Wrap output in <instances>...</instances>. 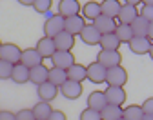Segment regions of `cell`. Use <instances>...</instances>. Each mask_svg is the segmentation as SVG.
Masks as SVG:
<instances>
[{
    "instance_id": "b9f144b4",
    "label": "cell",
    "mask_w": 153,
    "mask_h": 120,
    "mask_svg": "<svg viewBox=\"0 0 153 120\" xmlns=\"http://www.w3.org/2000/svg\"><path fill=\"white\" fill-rule=\"evenodd\" d=\"M18 4H22V6H33V2L35 0H16Z\"/></svg>"
},
{
    "instance_id": "7dc6e473",
    "label": "cell",
    "mask_w": 153,
    "mask_h": 120,
    "mask_svg": "<svg viewBox=\"0 0 153 120\" xmlns=\"http://www.w3.org/2000/svg\"><path fill=\"white\" fill-rule=\"evenodd\" d=\"M120 120H124V118H120Z\"/></svg>"
},
{
    "instance_id": "f1b7e54d",
    "label": "cell",
    "mask_w": 153,
    "mask_h": 120,
    "mask_svg": "<svg viewBox=\"0 0 153 120\" xmlns=\"http://www.w3.org/2000/svg\"><path fill=\"white\" fill-rule=\"evenodd\" d=\"M131 29H133V35L135 36H148V29H149V22L146 18H142L140 15L133 20L131 24Z\"/></svg>"
},
{
    "instance_id": "83f0119b",
    "label": "cell",
    "mask_w": 153,
    "mask_h": 120,
    "mask_svg": "<svg viewBox=\"0 0 153 120\" xmlns=\"http://www.w3.org/2000/svg\"><path fill=\"white\" fill-rule=\"evenodd\" d=\"M51 113H53V107H51L49 102H42L40 100L38 104L33 106V115H35L36 120H48Z\"/></svg>"
},
{
    "instance_id": "9a60e30c",
    "label": "cell",
    "mask_w": 153,
    "mask_h": 120,
    "mask_svg": "<svg viewBox=\"0 0 153 120\" xmlns=\"http://www.w3.org/2000/svg\"><path fill=\"white\" fill-rule=\"evenodd\" d=\"M82 84L80 82H73V80H68V82L60 87V95L68 100H76L82 95Z\"/></svg>"
},
{
    "instance_id": "277c9868",
    "label": "cell",
    "mask_w": 153,
    "mask_h": 120,
    "mask_svg": "<svg viewBox=\"0 0 153 120\" xmlns=\"http://www.w3.org/2000/svg\"><path fill=\"white\" fill-rule=\"evenodd\" d=\"M97 62H100L106 69L120 66L122 62V55L120 51H108V49H100V53L97 55Z\"/></svg>"
},
{
    "instance_id": "d590c367",
    "label": "cell",
    "mask_w": 153,
    "mask_h": 120,
    "mask_svg": "<svg viewBox=\"0 0 153 120\" xmlns=\"http://www.w3.org/2000/svg\"><path fill=\"white\" fill-rule=\"evenodd\" d=\"M16 120H36L33 115V109H20L16 111Z\"/></svg>"
},
{
    "instance_id": "e0dca14e",
    "label": "cell",
    "mask_w": 153,
    "mask_h": 120,
    "mask_svg": "<svg viewBox=\"0 0 153 120\" xmlns=\"http://www.w3.org/2000/svg\"><path fill=\"white\" fill-rule=\"evenodd\" d=\"M55 46L56 51H71L75 47V36L68 31H62L55 36Z\"/></svg>"
},
{
    "instance_id": "60d3db41",
    "label": "cell",
    "mask_w": 153,
    "mask_h": 120,
    "mask_svg": "<svg viewBox=\"0 0 153 120\" xmlns=\"http://www.w3.org/2000/svg\"><path fill=\"white\" fill-rule=\"evenodd\" d=\"M148 38L153 42V22H149V29H148Z\"/></svg>"
},
{
    "instance_id": "1f68e13d",
    "label": "cell",
    "mask_w": 153,
    "mask_h": 120,
    "mask_svg": "<svg viewBox=\"0 0 153 120\" xmlns=\"http://www.w3.org/2000/svg\"><path fill=\"white\" fill-rule=\"evenodd\" d=\"M51 6H53V0H35L31 7H33L38 15H46V13H49Z\"/></svg>"
},
{
    "instance_id": "bcb514c9",
    "label": "cell",
    "mask_w": 153,
    "mask_h": 120,
    "mask_svg": "<svg viewBox=\"0 0 153 120\" xmlns=\"http://www.w3.org/2000/svg\"><path fill=\"white\" fill-rule=\"evenodd\" d=\"M0 47H2V40H0Z\"/></svg>"
},
{
    "instance_id": "ee69618b",
    "label": "cell",
    "mask_w": 153,
    "mask_h": 120,
    "mask_svg": "<svg viewBox=\"0 0 153 120\" xmlns=\"http://www.w3.org/2000/svg\"><path fill=\"white\" fill-rule=\"evenodd\" d=\"M142 4H149V6H153V0H142Z\"/></svg>"
},
{
    "instance_id": "ab89813d",
    "label": "cell",
    "mask_w": 153,
    "mask_h": 120,
    "mask_svg": "<svg viewBox=\"0 0 153 120\" xmlns=\"http://www.w3.org/2000/svg\"><path fill=\"white\" fill-rule=\"evenodd\" d=\"M124 4H129V6H137V4H142V0H124Z\"/></svg>"
},
{
    "instance_id": "e575fe53",
    "label": "cell",
    "mask_w": 153,
    "mask_h": 120,
    "mask_svg": "<svg viewBox=\"0 0 153 120\" xmlns=\"http://www.w3.org/2000/svg\"><path fill=\"white\" fill-rule=\"evenodd\" d=\"M139 15H140L142 18H146L148 22H153V6H149V4H142Z\"/></svg>"
},
{
    "instance_id": "d6a6232c",
    "label": "cell",
    "mask_w": 153,
    "mask_h": 120,
    "mask_svg": "<svg viewBox=\"0 0 153 120\" xmlns=\"http://www.w3.org/2000/svg\"><path fill=\"white\" fill-rule=\"evenodd\" d=\"M13 75V64L6 62V60H0V80H7Z\"/></svg>"
},
{
    "instance_id": "8992f818",
    "label": "cell",
    "mask_w": 153,
    "mask_h": 120,
    "mask_svg": "<svg viewBox=\"0 0 153 120\" xmlns=\"http://www.w3.org/2000/svg\"><path fill=\"white\" fill-rule=\"evenodd\" d=\"M151 40L148 36H133L129 40V51L131 53H135V55H148L149 49H151Z\"/></svg>"
},
{
    "instance_id": "f35d334b",
    "label": "cell",
    "mask_w": 153,
    "mask_h": 120,
    "mask_svg": "<svg viewBox=\"0 0 153 120\" xmlns=\"http://www.w3.org/2000/svg\"><path fill=\"white\" fill-rule=\"evenodd\" d=\"M0 120H16V113L7 111V109H0Z\"/></svg>"
},
{
    "instance_id": "4dcf8cb0",
    "label": "cell",
    "mask_w": 153,
    "mask_h": 120,
    "mask_svg": "<svg viewBox=\"0 0 153 120\" xmlns=\"http://www.w3.org/2000/svg\"><path fill=\"white\" fill-rule=\"evenodd\" d=\"M124 120H142L144 118V111H142V106H128L124 107V115H122Z\"/></svg>"
},
{
    "instance_id": "7c38bea8",
    "label": "cell",
    "mask_w": 153,
    "mask_h": 120,
    "mask_svg": "<svg viewBox=\"0 0 153 120\" xmlns=\"http://www.w3.org/2000/svg\"><path fill=\"white\" fill-rule=\"evenodd\" d=\"M48 80H49V67H46L44 64L29 69V82L35 84L36 87L42 86V84H46Z\"/></svg>"
},
{
    "instance_id": "f546056e",
    "label": "cell",
    "mask_w": 153,
    "mask_h": 120,
    "mask_svg": "<svg viewBox=\"0 0 153 120\" xmlns=\"http://www.w3.org/2000/svg\"><path fill=\"white\" fill-rule=\"evenodd\" d=\"M115 35H117V38L120 40L122 44H129V40L135 36V35H133L131 26H128V24H117V27H115Z\"/></svg>"
},
{
    "instance_id": "7bdbcfd3",
    "label": "cell",
    "mask_w": 153,
    "mask_h": 120,
    "mask_svg": "<svg viewBox=\"0 0 153 120\" xmlns=\"http://www.w3.org/2000/svg\"><path fill=\"white\" fill-rule=\"evenodd\" d=\"M142 120H153V115H144V118Z\"/></svg>"
},
{
    "instance_id": "3957f363",
    "label": "cell",
    "mask_w": 153,
    "mask_h": 120,
    "mask_svg": "<svg viewBox=\"0 0 153 120\" xmlns=\"http://www.w3.org/2000/svg\"><path fill=\"white\" fill-rule=\"evenodd\" d=\"M22 51L24 49H20L16 44H11V42L2 44V47H0V60H6V62H9L13 66L15 64H20Z\"/></svg>"
},
{
    "instance_id": "7a4b0ae2",
    "label": "cell",
    "mask_w": 153,
    "mask_h": 120,
    "mask_svg": "<svg viewBox=\"0 0 153 120\" xmlns=\"http://www.w3.org/2000/svg\"><path fill=\"white\" fill-rule=\"evenodd\" d=\"M106 82L108 86H115V87H124L128 84V71L122 66H115L109 67L106 73Z\"/></svg>"
},
{
    "instance_id": "ffe728a7",
    "label": "cell",
    "mask_w": 153,
    "mask_h": 120,
    "mask_svg": "<svg viewBox=\"0 0 153 120\" xmlns=\"http://www.w3.org/2000/svg\"><path fill=\"white\" fill-rule=\"evenodd\" d=\"M93 26L97 27L102 35L106 33H115V27H117V24H115V18H109L106 15H100L99 18L93 20Z\"/></svg>"
},
{
    "instance_id": "2e32d148",
    "label": "cell",
    "mask_w": 153,
    "mask_h": 120,
    "mask_svg": "<svg viewBox=\"0 0 153 120\" xmlns=\"http://www.w3.org/2000/svg\"><path fill=\"white\" fill-rule=\"evenodd\" d=\"M137 16H139V9H137V6L122 4L117 20H119V24H128V26H131V24H133V20H135Z\"/></svg>"
},
{
    "instance_id": "5bb4252c",
    "label": "cell",
    "mask_w": 153,
    "mask_h": 120,
    "mask_svg": "<svg viewBox=\"0 0 153 120\" xmlns=\"http://www.w3.org/2000/svg\"><path fill=\"white\" fill-rule=\"evenodd\" d=\"M20 64H24L26 67L33 69L36 66L44 64V58L40 56V53H38L36 49H24L22 51V58H20Z\"/></svg>"
},
{
    "instance_id": "6da1fadb",
    "label": "cell",
    "mask_w": 153,
    "mask_h": 120,
    "mask_svg": "<svg viewBox=\"0 0 153 120\" xmlns=\"http://www.w3.org/2000/svg\"><path fill=\"white\" fill-rule=\"evenodd\" d=\"M64 22H66V18L62 15H59V13L49 15L46 18V22H44V36L55 38L59 33L64 31Z\"/></svg>"
},
{
    "instance_id": "f6af8a7d",
    "label": "cell",
    "mask_w": 153,
    "mask_h": 120,
    "mask_svg": "<svg viewBox=\"0 0 153 120\" xmlns=\"http://www.w3.org/2000/svg\"><path fill=\"white\" fill-rule=\"evenodd\" d=\"M148 55H149V58L153 60V44H151V49H149V53H148Z\"/></svg>"
},
{
    "instance_id": "74e56055",
    "label": "cell",
    "mask_w": 153,
    "mask_h": 120,
    "mask_svg": "<svg viewBox=\"0 0 153 120\" xmlns=\"http://www.w3.org/2000/svg\"><path fill=\"white\" fill-rule=\"evenodd\" d=\"M48 120H68V116H66V113L60 111V109H53V113L49 115Z\"/></svg>"
},
{
    "instance_id": "4316f807",
    "label": "cell",
    "mask_w": 153,
    "mask_h": 120,
    "mask_svg": "<svg viewBox=\"0 0 153 120\" xmlns=\"http://www.w3.org/2000/svg\"><path fill=\"white\" fill-rule=\"evenodd\" d=\"M122 115H124V107L122 106H113V104H108L100 111L102 120H120Z\"/></svg>"
},
{
    "instance_id": "8fae6325",
    "label": "cell",
    "mask_w": 153,
    "mask_h": 120,
    "mask_svg": "<svg viewBox=\"0 0 153 120\" xmlns=\"http://www.w3.org/2000/svg\"><path fill=\"white\" fill-rule=\"evenodd\" d=\"M35 49L40 53L42 58H51L55 53H56V46H55V38H49V36H42L40 40L36 42Z\"/></svg>"
},
{
    "instance_id": "9c48e42d",
    "label": "cell",
    "mask_w": 153,
    "mask_h": 120,
    "mask_svg": "<svg viewBox=\"0 0 153 120\" xmlns=\"http://www.w3.org/2000/svg\"><path fill=\"white\" fill-rule=\"evenodd\" d=\"M82 11V6L79 4V0H60L59 2V15H62L64 18H69V16H75Z\"/></svg>"
},
{
    "instance_id": "5b68a950",
    "label": "cell",
    "mask_w": 153,
    "mask_h": 120,
    "mask_svg": "<svg viewBox=\"0 0 153 120\" xmlns=\"http://www.w3.org/2000/svg\"><path fill=\"white\" fill-rule=\"evenodd\" d=\"M86 71H88V80L93 84H102L106 82V73L108 69L100 64V62H91L86 66Z\"/></svg>"
},
{
    "instance_id": "52a82bcc",
    "label": "cell",
    "mask_w": 153,
    "mask_h": 120,
    "mask_svg": "<svg viewBox=\"0 0 153 120\" xmlns=\"http://www.w3.org/2000/svg\"><path fill=\"white\" fill-rule=\"evenodd\" d=\"M79 36H80L82 42L88 44V46H99L100 44V38H102V33L95 27L93 24H86V27L82 29V33Z\"/></svg>"
},
{
    "instance_id": "44dd1931",
    "label": "cell",
    "mask_w": 153,
    "mask_h": 120,
    "mask_svg": "<svg viewBox=\"0 0 153 120\" xmlns=\"http://www.w3.org/2000/svg\"><path fill=\"white\" fill-rule=\"evenodd\" d=\"M68 71L66 69H60V67H49V80H48V82H51L53 86H56V87H62L66 82H68Z\"/></svg>"
},
{
    "instance_id": "ac0fdd59",
    "label": "cell",
    "mask_w": 153,
    "mask_h": 120,
    "mask_svg": "<svg viewBox=\"0 0 153 120\" xmlns=\"http://www.w3.org/2000/svg\"><path fill=\"white\" fill-rule=\"evenodd\" d=\"M108 106V98L104 95V91H93L88 96V107L95 109V111H102Z\"/></svg>"
},
{
    "instance_id": "603a6c76",
    "label": "cell",
    "mask_w": 153,
    "mask_h": 120,
    "mask_svg": "<svg viewBox=\"0 0 153 120\" xmlns=\"http://www.w3.org/2000/svg\"><path fill=\"white\" fill-rule=\"evenodd\" d=\"M120 40L117 38V35L115 33H106V35H102V38H100V49H108V51H119V47H120Z\"/></svg>"
},
{
    "instance_id": "8d00e7d4",
    "label": "cell",
    "mask_w": 153,
    "mask_h": 120,
    "mask_svg": "<svg viewBox=\"0 0 153 120\" xmlns=\"http://www.w3.org/2000/svg\"><path fill=\"white\" fill-rule=\"evenodd\" d=\"M142 111H144V115H153V96H149V98L144 100Z\"/></svg>"
},
{
    "instance_id": "836d02e7",
    "label": "cell",
    "mask_w": 153,
    "mask_h": 120,
    "mask_svg": "<svg viewBox=\"0 0 153 120\" xmlns=\"http://www.w3.org/2000/svg\"><path fill=\"white\" fill-rule=\"evenodd\" d=\"M79 120H102V116H100V111H95V109L86 107L80 113V118Z\"/></svg>"
},
{
    "instance_id": "30bf717a",
    "label": "cell",
    "mask_w": 153,
    "mask_h": 120,
    "mask_svg": "<svg viewBox=\"0 0 153 120\" xmlns=\"http://www.w3.org/2000/svg\"><path fill=\"white\" fill-rule=\"evenodd\" d=\"M84 27H86V18H84V16H80V15L69 16V18H66V22H64V31L71 33L73 36L80 35Z\"/></svg>"
},
{
    "instance_id": "484cf974",
    "label": "cell",
    "mask_w": 153,
    "mask_h": 120,
    "mask_svg": "<svg viewBox=\"0 0 153 120\" xmlns=\"http://www.w3.org/2000/svg\"><path fill=\"white\" fill-rule=\"evenodd\" d=\"M68 78L69 80H73V82H84V80L88 78V71H86V66H82V64H73L69 69H68Z\"/></svg>"
},
{
    "instance_id": "7402d4cb",
    "label": "cell",
    "mask_w": 153,
    "mask_h": 120,
    "mask_svg": "<svg viewBox=\"0 0 153 120\" xmlns=\"http://www.w3.org/2000/svg\"><path fill=\"white\" fill-rule=\"evenodd\" d=\"M120 7H122V4L119 2V0H102L100 2L102 15H106L109 18H117L119 13H120Z\"/></svg>"
},
{
    "instance_id": "d4e9b609",
    "label": "cell",
    "mask_w": 153,
    "mask_h": 120,
    "mask_svg": "<svg viewBox=\"0 0 153 120\" xmlns=\"http://www.w3.org/2000/svg\"><path fill=\"white\" fill-rule=\"evenodd\" d=\"M102 15L100 11V2H95V0H89L82 6V16L88 18V20H95Z\"/></svg>"
},
{
    "instance_id": "4fadbf2b",
    "label": "cell",
    "mask_w": 153,
    "mask_h": 120,
    "mask_svg": "<svg viewBox=\"0 0 153 120\" xmlns=\"http://www.w3.org/2000/svg\"><path fill=\"white\" fill-rule=\"evenodd\" d=\"M106 98H108V104L113 106H122L126 102V91L124 87H115V86H108L104 91Z\"/></svg>"
},
{
    "instance_id": "d6986e66",
    "label": "cell",
    "mask_w": 153,
    "mask_h": 120,
    "mask_svg": "<svg viewBox=\"0 0 153 120\" xmlns=\"http://www.w3.org/2000/svg\"><path fill=\"white\" fill-rule=\"evenodd\" d=\"M36 93H38V98H40L42 102H51V100H55L56 95L60 93V89L56 87V86H53L51 82H46L42 86H38Z\"/></svg>"
},
{
    "instance_id": "ba28073f",
    "label": "cell",
    "mask_w": 153,
    "mask_h": 120,
    "mask_svg": "<svg viewBox=\"0 0 153 120\" xmlns=\"http://www.w3.org/2000/svg\"><path fill=\"white\" fill-rule=\"evenodd\" d=\"M51 62L55 67H60V69H69L73 64H75V56L71 51H56L53 56H51Z\"/></svg>"
},
{
    "instance_id": "cb8c5ba5",
    "label": "cell",
    "mask_w": 153,
    "mask_h": 120,
    "mask_svg": "<svg viewBox=\"0 0 153 120\" xmlns=\"http://www.w3.org/2000/svg\"><path fill=\"white\" fill-rule=\"evenodd\" d=\"M11 80H13L15 84H26V82H29V67H26L24 64H15L13 66Z\"/></svg>"
}]
</instances>
